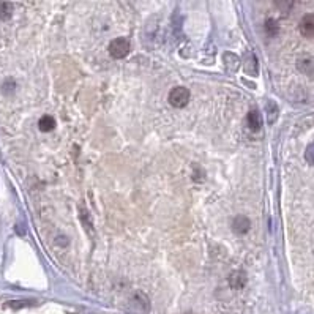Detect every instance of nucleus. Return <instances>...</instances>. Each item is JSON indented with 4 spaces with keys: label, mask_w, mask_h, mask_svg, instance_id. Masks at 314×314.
Segmentation results:
<instances>
[{
    "label": "nucleus",
    "mask_w": 314,
    "mask_h": 314,
    "mask_svg": "<svg viewBox=\"0 0 314 314\" xmlns=\"http://www.w3.org/2000/svg\"><path fill=\"white\" fill-rule=\"evenodd\" d=\"M130 48H131V44H130L128 38H123V36H120V38H115V40L111 41L109 54L114 58H125L126 56L130 54Z\"/></svg>",
    "instance_id": "f257e3e1"
},
{
    "label": "nucleus",
    "mask_w": 314,
    "mask_h": 314,
    "mask_svg": "<svg viewBox=\"0 0 314 314\" xmlns=\"http://www.w3.org/2000/svg\"><path fill=\"white\" fill-rule=\"evenodd\" d=\"M190 96H191V93L186 87H174L172 90L169 92L168 100L174 108H183L188 104Z\"/></svg>",
    "instance_id": "f03ea898"
},
{
    "label": "nucleus",
    "mask_w": 314,
    "mask_h": 314,
    "mask_svg": "<svg viewBox=\"0 0 314 314\" xmlns=\"http://www.w3.org/2000/svg\"><path fill=\"white\" fill-rule=\"evenodd\" d=\"M130 305L136 308L138 314H145L150 310V302H148V297L144 292H134L130 298Z\"/></svg>",
    "instance_id": "7ed1b4c3"
},
{
    "label": "nucleus",
    "mask_w": 314,
    "mask_h": 314,
    "mask_svg": "<svg viewBox=\"0 0 314 314\" xmlns=\"http://www.w3.org/2000/svg\"><path fill=\"white\" fill-rule=\"evenodd\" d=\"M298 29H300V33L303 36H306V38H313L314 36V16L311 13L305 14V16L302 18Z\"/></svg>",
    "instance_id": "20e7f679"
},
{
    "label": "nucleus",
    "mask_w": 314,
    "mask_h": 314,
    "mask_svg": "<svg viewBox=\"0 0 314 314\" xmlns=\"http://www.w3.org/2000/svg\"><path fill=\"white\" fill-rule=\"evenodd\" d=\"M246 122H248V128L251 131H259L262 128V115H260V112L257 109H253L250 111L248 117H246Z\"/></svg>",
    "instance_id": "39448f33"
},
{
    "label": "nucleus",
    "mask_w": 314,
    "mask_h": 314,
    "mask_svg": "<svg viewBox=\"0 0 314 314\" xmlns=\"http://www.w3.org/2000/svg\"><path fill=\"white\" fill-rule=\"evenodd\" d=\"M243 70L246 74H250V76H257L259 73V63H257V58L254 54H248L245 57L243 60Z\"/></svg>",
    "instance_id": "423d86ee"
},
{
    "label": "nucleus",
    "mask_w": 314,
    "mask_h": 314,
    "mask_svg": "<svg viewBox=\"0 0 314 314\" xmlns=\"http://www.w3.org/2000/svg\"><path fill=\"white\" fill-rule=\"evenodd\" d=\"M250 228H251V223H250V220L246 218L245 215H240V216H237V218L232 221V229H234V232L235 234H246L250 230Z\"/></svg>",
    "instance_id": "0eeeda50"
},
{
    "label": "nucleus",
    "mask_w": 314,
    "mask_h": 314,
    "mask_svg": "<svg viewBox=\"0 0 314 314\" xmlns=\"http://www.w3.org/2000/svg\"><path fill=\"white\" fill-rule=\"evenodd\" d=\"M265 112H267V123L273 125L276 122V118L280 115V108L273 100H267L265 103Z\"/></svg>",
    "instance_id": "6e6552de"
},
{
    "label": "nucleus",
    "mask_w": 314,
    "mask_h": 314,
    "mask_svg": "<svg viewBox=\"0 0 314 314\" xmlns=\"http://www.w3.org/2000/svg\"><path fill=\"white\" fill-rule=\"evenodd\" d=\"M223 60H224V65H226V68L229 71L234 73L240 68V58H238V56H235L234 52H224Z\"/></svg>",
    "instance_id": "1a4fd4ad"
},
{
    "label": "nucleus",
    "mask_w": 314,
    "mask_h": 314,
    "mask_svg": "<svg viewBox=\"0 0 314 314\" xmlns=\"http://www.w3.org/2000/svg\"><path fill=\"white\" fill-rule=\"evenodd\" d=\"M246 283V276L243 272H234L232 275L229 276V284L232 289H242Z\"/></svg>",
    "instance_id": "9d476101"
},
{
    "label": "nucleus",
    "mask_w": 314,
    "mask_h": 314,
    "mask_svg": "<svg viewBox=\"0 0 314 314\" xmlns=\"http://www.w3.org/2000/svg\"><path fill=\"white\" fill-rule=\"evenodd\" d=\"M54 126H56V120H54V118H52L51 115L41 117L40 122H38V128H40V131H43V133L52 131V130H54Z\"/></svg>",
    "instance_id": "9b49d317"
},
{
    "label": "nucleus",
    "mask_w": 314,
    "mask_h": 314,
    "mask_svg": "<svg viewBox=\"0 0 314 314\" xmlns=\"http://www.w3.org/2000/svg\"><path fill=\"white\" fill-rule=\"evenodd\" d=\"M13 10L11 2H0V21H8L13 16Z\"/></svg>",
    "instance_id": "f8f14e48"
},
{
    "label": "nucleus",
    "mask_w": 314,
    "mask_h": 314,
    "mask_svg": "<svg viewBox=\"0 0 314 314\" xmlns=\"http://www.w3.org/2000/svg\"><path fill=\"white\" fill-rule=\"evenodd\" d=\"M297 66L302 73L313 76V58H302V60H298Z\"/></svg>",
    "instance_id": "ddd939ff"
},
{
    "label": "nucleus",
    "mask_w": 314,
    "mask_h": 314,
    "mask_svg": "<svg viewBox=\"0 0 314 314\" xmlns=\"http://www.w3.org/2000/svg\"><path fill=\"white\" fill-rule=\"evenodd\" d=\"M265 32L268 36H276L280 33V24L275 19H268L265 22Z\"/></svg>",
    "instance_id": "4468645a"
},
{
    "label": "nucleus",
    "mask_w": 314,
    "mask_h": 314,
    "mask_svg": "<svg viewBox=\"0 0 314 314\" xmlns=\"http://www.w3.org/2000/svg\"><path fill=\"white\" fill-rule=\"evenodd\" d=\"M305 160L308 161L310 164H314V145L310 144L308 148H306V152H305Z\"/></svg>",
    "instance_id": "2eb2a0df"
},
{
    "label": "nucleus",
    "mask_w": 314,
    "mask_h": 314,
    "mask_svg": "<svg viewBox=\"0 0 314 314\" xmlns=\"http://www.w3.org/2000/svg\"><path fill=\"white\" fill-rule=\"evenodd\" d=\"M14 87H16V84H14V81H11V79H8V81H5V84H3V87H2V90H3V93H11V92H14Z\"/></svg>",
    "instance_id": "dca6fc26"
},
{
    "label": "nucleus",
    "mask_w": 314,
    "mask_h": 314,
    "mask_svg": "<svg viewBox=\"0 0 314 314\" xmlns=\"http://www.w3.org/2000/svg\"><path fill=\"white\" fill-rule=\"evenodd\" d=\"M30 305H33V303H30V302H11V303H8V306H11V308H22V306H30Z\"/></svg>",
    "instance_id": "f3484780"
}]
</instances>
